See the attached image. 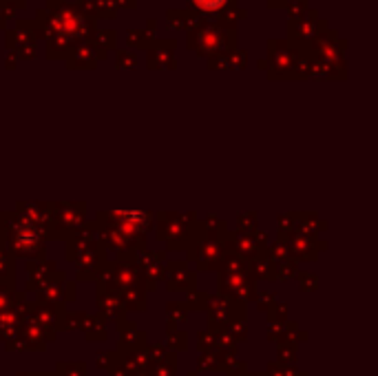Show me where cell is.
I'll return each mask as SVG.
<instances>
[{"label": "cell", "mask_w": 378, "mask_h": 376, "mask_svg": "<svg viewBox=\"0 0 378 376\" xmlns=\"http://www.w3.org/2000/svg\"><path fill=\"white\" fill-rule=\"evenodd\" d=\"M224 3L226 0H195V5L202 7V9H219Z\"/></svg>", "instance_id": "obj_1"}]
</instances>
